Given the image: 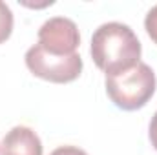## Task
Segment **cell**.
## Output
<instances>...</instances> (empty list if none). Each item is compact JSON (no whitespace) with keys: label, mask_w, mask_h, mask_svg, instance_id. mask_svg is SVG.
<instances>
[{"label":"cell","mask_w":157,"mask_h":155,"mask_svg":"<svg viewBox=\"0 0 157 155\" xmlns=\"http://www.w3.org/2000/svg\"><path fill=\"white\" fill-rule=\"evenodd\" d=\"M144 29H146L148 37L157 44V6H154V7L146 13V18H144Z\"/></svg>","instance_id":"obj_7"},{"label":"cell","mask_w":157,"mask_h":155,"mask_svg":"<svg viewBox=\"0 0 157 155\" xmlns=\"http://www.w3.org/2000/svg\"><path fill=\"white\" fill-rule=\"evenodd\" d=\"M106 93L110 100L124 112H135L148 104V100L154 97L157 88V78L154 70L139 62L128 71H122L119 75H110L104 80Z\"/></svg>","instance_id":"obj_2"},{"label":"cell","mask_w":157,"mask_h":155,"mask_svg":"<svg viewBox=\"0 0 157 155\" xmlns=\"http://www.w3.org/2000/svg\"><path fill=\"white\" fill-rule=\"evenodd\" d=\"M148 137H150L152 146L157 150V112L154 113L152 120H150V126H148Z\"/></svg>","instance_id":"obj_9"},{"label":"cell","mask_w":157,"mask_h":155,"mask_svg":"<svg viewBox=\"0 0 157 155\" xmlns=\"http://www.w3.org/2000/svg\"><path fill=\"white\" fill-rule=\"evenodd\" d=\"M49 155H88L84 150H80L77 146H59L57 150H53Z\"/></svg>","instance_id":"obj_8"},{"label":"cell","mask_w":157,"mask_h":155,"mask_svg":"<svg viewBox=\"0 0 157 155\" xmlns=\"http://www.w3.org/2000/svg\"><path fill=\"white\" fill-rule=\"evenodd\" d=\"M37 44L49 55H57V57L73 55L77 53V47L80 46L77 24L66 17H53L40 26Z\"/></svg>","instance_id":"obj_4"},{"label":"cell","mask_w":157,"mask_h":155,"mask_svg":"<svg viewBox=\"0 0 157 155\" xmlns=\"http://www.w3.org/2000/svg\"><path fill=\"white\" fill-rule=\"evenodd\" d=\"M0 155H42L40 137L28 126H15L2 139Z\"/></svg>","instance_id":"obj_5"},{"label":"cell","mask_w":157,"mask_h":155,"mask_svg":"<svg viewBox=\"0 0 157 155\" xmlns=\"http://www.w3.org/2000/svg\"><path fill=\"white\" fill-rule=\"evenodd\" d=\"M13 31V11L6 2L0 0V44L11 37Z\"/></svg>","instance_id":"obj_6"},{"label":"cell","mask_w":157,"mask_h":155,"mask_svg":"<svg viewBox=\"0 0 157 155\" xmlns=\"http://www.w3.org/2000/svg\"><path fill=\"white\" fill-rule=\"evenodd\" d=\"M141 42L133 29L122 22H106L99 26L91 37L90 53L95 66L110 75L132 70L141 60Z\"/></svg>","instance_id":"obj_1"},{"label":"cell","mask_w":157,"mask_h":155,"mask_svg":"<svg viewBox=\"0 0 157 155\" xmlns=\"http://www.w3.org/2000/svg\"><path fill=\"white\" fill-rule=\"evenodd\" d=\"M26 66L35 77L55 82V84H66L73 82L82 73V59L78 53L68 57H57L44 51L39 44L31 46L26 51Z\"/></svg>","instance_id":"obj_3"}]
</instances>
